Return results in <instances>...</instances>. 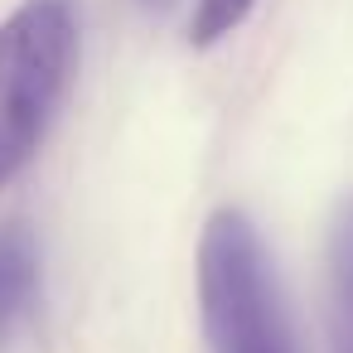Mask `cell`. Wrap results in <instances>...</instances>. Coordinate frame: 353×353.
<instances>
[{
  "label": "cell",
  "instance_id": "obj_1",
  "mask_svg": "<svg viewBox=\"0 0 353 353\" xmlns=\"http://www.w3.org/2000/svg\"><path fill=\"white\" fill-rule=\"evenodd\" d=\"M199 314L213 353H300L266 242L237 208L213 213L203 228Z\"/></svg>",
  "mask_w": 353,
  "mask_h": 353
},
{
  "label": "cell",
  "instance_id": "obj_2",
  "mask_svg": "<svg viewBox=\"0 0 353 353\" xmlns=\"http://www.w3.org/2000/svg\"><path fill=\"white\" fill-rule=\"evenodd\" d=\"M78 63V15L68 0H25L0 25V184L39 150Z\"/></svg>",
  "mask_w": 353,
  "mask_h": 353
},
{
  "label": "cell",
  "instance_id": "obj_3",
  "mask_svg": "<svg viewBox=\"0 0 353 353\" xmlns=\"http://www.w3.org/2000/svg\"><path fill=\"white\" fill-rule=\"evenodd\" d=\"M34 295H39V247L30 228L6 223L0 228V343L30 314Z\"/></svg>",
  "mask_w": 353,
  "mask_h": 353
},
{
  "label": "cell",
  "instance_id": "obj_4",
  "mask_svg": "<svg viewBox=\"0 0 353 353\" xmlns=\"http://www.w3.org/2000/svg\"><path fill=\"white\" fill-rule=\"evenodd\" d=\"M329 285H334V353H353V203L334 223Z\"/></svg>",
  "mask_w": 353,
  "mask_h": 353
},
{
  "label": "cell",
  "instance_id": "obj_5",
  "mask_svg": "<svg viewBox=\"0 0 353 353\" xmlns=\"http://www.w3.org/2000/svg\"><path fill=\"white\" fill-rule=\"evenodd\" d=\"M252 6H256V0H199V10H194V20H189V39H194L199 49L228 39V34L252 15Z\"/></svg>",
  "mask_w": 353,
  "mask_h": 353
},
{
  "label": "cell",
  "instance_id": "obj_6",
  "mask_svg": "<svg viewBox=\"0 0 353 353\" xmlns=\"http://www.w3.org/2000/svg\"><path fill=\"white\" fill-rule=\"evenodd\" d=\"M145 6H165V0H145Z\"/></svg>",
  "mask_w": 353,
  "mask_h": 353
}]
</instances>
